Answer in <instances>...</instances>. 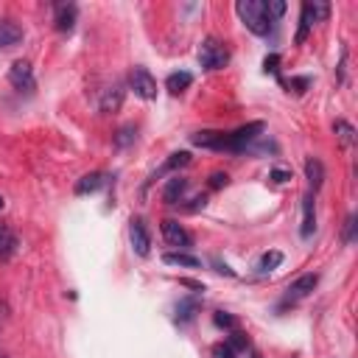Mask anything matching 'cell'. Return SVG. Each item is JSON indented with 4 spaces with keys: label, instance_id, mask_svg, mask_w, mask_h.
<instances>
[{
    "label": "cell",
    "instance_id": "obj_36",
    "mask_svg": "<svg viewBox=\"0 0 358 358\" xmlns=\"http://www.w3.org/2000/svg\"><path fill=\"white\" fill-rule=\"evenodd\" d=\"M288 87H296V92H305L308 78H291V84H288Z\"/></svg>",
    "mask_w": 358,
    "mask_h": 358
},
{
    "label": "cell",
    "instance_id": "obj_17",
    "mask_svg": "<svg viewBox=\"0 0 358 358\" xmlns=\"http://www.w3.org/2000/svg\"><path fill=\"white\" fill-rule=\"evenodd\" d=\"M103 185H106V173L92 171V173H84V176L76 182V193H78V196H87V193H95V190L103 187Z\"/></svg>",
    "mask_w": 358,
    "mask_h": 358
},
{
    "label": "cell",
    "instance_id": "obj_16",
    "mask_svg": "<svg viewBox=\"0 0 358 358\" xmlns=\"http://www.w3.org/2000/svg\"><path fill=\"white\" fill-rule=\"evenodd\" d=\"M185 190H187V179H182V176L176 173V176H171L168 185L162 187V201H165V204H179L182 196H185Z\"/></svg>",
    "mask_w": 358,
    "mask_h": 358
},
{
    "label": "cell",
    "instance_id": "obj_38",
    "mask_svg": "<svg viewBox=\"0 0 358 358\" xmlns=\"http://www.w3.org/2000/svg\"><path fill=\"white\" fill-rule=\"evenodd\" d=\"M0 358H6V355H0Z\"/></svg>",
    "mask_w": 358,
    "mask_h": 358
},
{
    "label": "cell",
    "instance_id": "obj_37",
    "mask_svg": "<svg viewBox=\"0 0 358 358\" xmlns=\"http://www.w3.org/2000/svg\"><path fill=\"white\" fill-rule=\"evenodd\" d=\"M3 207H6V199H3V196H0V210H3Z\"/></svg>",
    "mask_w": 358,
    "mask_h": 358
},
{
    "label": "cell",
    "instance_id": "obj_1",
    "mask_svg": "<svg viewBox=\"0 0 358 358\" xmlns=\"http://www.w3.org/2000/svg\"><path fill=\"white\" fill-rule=\"evenodd\" d=\"M235 11H238L241 22H243L252 34L266 36V34L271 31V22H274V20L268 17L263 0H238V3H235Z\"/></svg>",
    "mask_w": 358,
    "mask_h": 358
},
{
    "label": "cell",
    "instance_id": "obj_30",
    "mask_svg": "<svg viewBox=\"0 0 358 358\" xmlns=\"http://www.w3.org/2000/svg\"><path fill=\"white\" fill-rule=\"evenodd\" d=\"M308 6H310L313 20H324V17L330 14V6H327V3H308Z\"/></svg>",
    "mask_w": 358,
    "mask_h": 358
},
{
    "label": "cell",
    "instance_id": "obj_21",
    "mask_svg": "<svg viewBox=\"0 0 358 358\" xmlns=\"http://www.w3.org/2000/svg\"><path fill=\"white\" fill-rule=\"evenodd\" d=\"M313 14H310V6L308 3H302V11H299V28H296V45H302L305 39H308V34H310V28H313Z\"/></svg>",
    "mask_w": 358,
    "mask_h": 358
},
{
    "label": "cell",
    "instance_id": "obj_33",
    "mask_svg": "<svg viewBox=\"0 0 358 358\" xmlns=\"http://www.w3.org/2000/svg\"><path fill=\"white\" fill-rule=\"evenodd\" d=\"M229 182V176L227 173H221V171H215L213 176H210V187H224Z\"/></svg>",
    "mask_w": 358,
    "mask_h": 358
},
{
    "label": "cell",
    "instance_id": "obj_25",
    "mask_svg": "<svg viewBox=\"0 0 358 358\" xmlns=\"http://www.w3.org/2000/svg\"><path fill=\"white\" fill-rule=\"evenodd\" d=\"M355 229H358V215L355 213H350L347 215V221H344V243L350 246V243H355Z\"/></svg>",
    "mask_w": 358,
    "mask_h": 358
},
{
    "label": "cell",
    "instance_id": "obj_26",
    "mask_svg": "<svg viewBox=\"0 0 358 358\" xmlns=\"http://www.w3.org/2000/svg\"><path fill=\"white\" fill-rule=\"evenodd\" d=\"M134 137H137V129H134V126H123V129L115 134V145L123 148V145H129Z\"/></svg>",
    "mask_w": 358,
    "mask_h": 358
},
{
    "label": "cell",
    "instance_id": "obj_31",
    "mask_svg": "<svg viewBox=\"0 0 358 358\" xmlns=\"http://www.w3.org/2000/svg\"><path fill=\"white\" fill-rule=\"evenodd\" d=\"M213 358H235V350L224 341V344H215L213 347Z\"/></svg>",
    "mask_w": 358,
    "mask_h": 358
},
{
    "label": "cell",
    "instance_id": "obj_27",
    "mask_svg": "<svg viewBox=\"0 0 358 358\" xmlns=\"http://www.w3.org/2000/svg\"><path fill=\"white\" fill-rule=\"evenodd\" d=\"M227 344H229V347H232V350L238 352V350H246V347H249V338H246V336H243L241 330H232V333H229V341H227Z\"/></svg>",
    "mask_w": 358,
    "mask_h": 358
},
{
    "label": "cell",
    "instance_id": "obj_6",
    "mask_svg": "<svg viewBox=\"0 0 358 358\" xmlns=\"http://www.w3.org/2000/svg\"><path fill=\"white\" fill-rule=\"evenodd\" d=\"M319 285V274H302V277H296L288 288H285V296H282V305H294V302H299V299H305L313 288Z\"/></svg>",
    "mask_w": 358,
    "mask_h": 358
},
{
    "label": "cell",
    "instance_id": "obj_15",
    "mask_svg": "<svg viewBox=\"0 0 358 358\" xmlns=\"http://www.w3.org/2000/svg\"><path fill=\"white\" fill-rule=\"evenodd\" d=\"M20 241H17V232L8 227V224H0V263L11 260L14 252H17Z\"/></svg>",
    "mask_w": 358,
    "mask_h": 358
},
{
    "label": "cell",
    "instance_id": "obj_35",
    "mask_svg": "<svg viewBox=\"0 0 358 358\" xmlns=\"http://www.w3.org/2000/svg\"><path fill=\"white\" fill-rule=\"evenodd\" d=\"M204 204H207V196H196V199H193V204H187L185 210H187V213H196V210H199V207H204Z\"/></svg>",
    "mask_w": 358,
    "mask_h": 358
},
{
    "label": "cell",
    "instance_id": "obj_9",
    "mask_svg": "<svg viewBox=\"0 0 358 358\" xmlns=\"http://www.w3.org/2000/svg\"><path fill=\"white\" fill-rule=\"evenodd\" d=\"M129 238H131V249L145 257L151 252V238H148V229L143 224V218H131V227H129Z\"/></svg>",
    "mask_w": 358,
    "mask_h": 358
},
{
    "label": "cell",
    "instance_id": "obj_7",
    "mask_svg": "<svg viewBox=\"0 0 358 358\" xmlns=\"http://www.w3.org/2000/svg\"><path fill=\"white\" fill-rule=\"evenodd\" d=\"M162 238H165L168 246H173V249H179V252L193 243L190 232H187L179 221H173V218H165V221H162Z\"/></svg>",
    "mask_w": 358,
    "mask_h": 358
},
{
    "label": "cell",
    "instance_id": "obj_14",
    "mask_svg": "<svg viewBox=\"0 0 358 358\" xmlns=\"http://www.w3.org/2000/svg\"><path fill=\"white\" fill-rule=\"evenodd\" d=\"M22 42V28L14 20H0V50Z\"/></svg>",
    "mask_w": 358,
    "mask_h": 358
},
{
    "label": "cell",
    "instance_id": "obj_19",
    "mask_svg": "<svg viewBox=\"0 0 358 358\" xmlns=\"http://www.w3.org/2000/svg\"><path fill=\"white\" fill-rule=\"evenodd\" d=\"M187 162H190V154H187V151H176V154H171L168 162H165L159 171L151 173V182H154L157 176H162V173H173V171H179V168H185Z\"/></svg>",
    "mask_w": 358,
    "mask_h": 358
},
{
    "label": "cell",
    "instance_id": "obj_5",
    "mask_svg": "<svg viewBox=\"0 0 358 358\" xmlns=\"http://www.w3.org/2000/svg\"><path fill=\"white\" fill-rule=\"evenodd\" d=\"M8 84L14 87V90H25V92H31L34 90V67H31V62L28 59H17L11 67H8Z\"/></svg>",
    "mask_w": 358,
    "mask_h": 358
},
{
    "label": "cell",
    "instance_id": "obj_13",
    "mask_svg": "<svg viewBox=\"0 0 358 358\" xmlns=\"http://www.w3.org/2000/svg\"><path fill=\"white\" fill-rule=\"evenodd\" d=\"M305 179L310 185V193H316L324 185V165H322L319 157H308L305 159Z\"/></svg>",
    "mask_w": 358,
    "mask_h": 358
},
{
    "label": "cell",
    "instance_id": "obj_29",
    "mask_svg": "<svg viewBox=\"0 0 358 358\" xmlns=\"http://www.w3.org/2000/svg\"><path fill=\"white\" fill-rule=\"evenodd\" d=\"M213 322H215L218 327H227V330H235V319H232L229 313H224V310H218V313L213 316Z\"/></svg>",
    "mask_w": 358,
    "mask_h": 358
},
{
    "label": "cell",
    "instance_id": "obj_23",
    "mask_svg": "<svg viewBox=\"0 0 358 358\" xmlns=\"http://www.w3.org/2000/svg\"><path fill=\"white\" fill-rule=\"evenodd\" d=\"M333 131H336V137H338V143H341L344 148H352V145H355V129H352V123L336 120V123H333Z\"/></svg>",
    "mask_w": 358,
    "mask_h": 358
},
{
    "label": "cell",
    "instance_id": "obj_24",
    "mask_svg": "<svg viewBox=\"0 0 358 358\" xmlns=\"http://www.w3.org/2000/svg\"><path fill=\"white\" fill-rule=\"evenodd\" d=\"M280 263H282V252H266V255H260L257 268H260V271H271V268H277Z\"/></svg>",
    "mask_w": 358,
    "mask_h": 358
},
{
    "label": "cell",
    "instance_id": "obj_12",
    "mask_svg": "<svg viewBox=\"0 0 358 358\" xmlns=\"http://www.w3.org/2000/svg\"><path fill=\"white\" fill-rule=\"evenodd\" d=\"M76 17H78V8H76L73 3H59V6H56V14H53L56 31L70 34V31H73V25H76Z\"/></svg>",
    "mask_w": 358,
    "mask_h": 358
},
{
    "label": "cell",
    "instance_id": "obj_2",
    "mask_svg": "<svg viewBox=\"0 0 358 358\" xmlns=\"http://www.w3.org/2000/svg\"><path fill=\"white\" fill-rule=\"evenodd\" d=\"M227 62H229V48L221 39L207 36L199 45V64L204 70H221V67H227Z\"/></svg>",
    "mask_w": 358,
    "mask_h": 358
},
{
    "label": "cell",
    "instance_id": "obj_28",
    "mask_svg": "<svg viewBox=\"0 0 358 358\" xmlns=\"http://www.w3.org/2000/svg\"><path fill=\"white\" fill-rule=\"evenodd\" d=\"M266 11H268L271 20H274V17H282V14H285V3H282V0H268V3H266Z\"/></svg>",
    "mask_w": 358,
    "mask_h": 358
},
{
    "label": "cell",
    "instance_id": "obj_22",
    "mask_svg": "<svg viewBox=\"0 0 358 358\" xmlns=\"http://www.w3.org/2000/svg\"><path fill=\"white\" fill-rule=\"evenodd\" d=\"M196 313H199V299H196V296L182 299V302L176 305V322H179V324H187L190 319H196Z\"/></svg>",
    "mask_w": 358,
    "mask_h": 358
},
{
    "label": "cell",
    "instance_id": "obj_10",
    "mask_svg": "<svg viewBox=\"0 0 358 358\" xmlns=\"http://www.w3.org/2000/svg\"><path fill=\"white\" fill-rule=\"evenodd\" d=\"M123 92H126V87H123L120 81L109 84V87L101 92L98 109H101V112H117V109H120V103H123Z\"/></svg>",
    "mask_w": 358,
    "mask_h": 358
},
{
    "label": "cell",
    "instance_id": "obj_34",
    "mask_svg": "<svg viewBox=\"0 0 358 358\" xmlns=\"http://www.w3.org/2000/svg\"><path fill=\"white\" fill-rule=\"evenodd\" d=\"M271 179L282 185V182H288V179H291V171H285V168H274V171H271Z\"/></svg>",
    "mask_w": 358,
    "mask_h": 358
},
{
    "label": "cell",
    "instance_id": "obj_4",
    "mask_svg": "<svg viewBox=\"0 0 358 358\" xmlns=\"http://www.w3.org/2000/svg\"><path fill=\"white\" fill-rule=\"evenodd\" d=\"M129 87H131L134 95L143 98V101L157 98V78H154L145 67H134V70L129 73Z\"/></svg>",
    "mask_w": 358,
    "mask_h": 358
},
{
    "label": "cell",
    "instance_id": "obj_8",
    "mask_svg": "<svg viewBox=\"0 0 358 358\" xmlns=\"http://www.w3.org/2000/svg\"><path fill=\"white\" fill-rule=\"evenodd\" d=\"M313 232H316V201H313V193L308 190V193L302 196V224H299V235L308 241V238H313Z\"/></svg>",
    "mask_w": 358,
    "mask_h": 358
},
{
    "label": "cell",
    "instance_id": "obj_3",
    "mask_svg": "<svg viewBox=\"0 0 358 358\" xmlns=\"http://www.w3.org/2000/svg\"><path fill=\"white\" fill-rule=\"evenodd\" d=\"M263 123L260 120H252V123H246V126H241V129H235V131H227V143H224V151H229V154H243L260 134H263Z\"/></svg>",
    "mask_w": 358,
    "mask_h": 358
},
{
    "label": "cell",
    "instance_id": "obj_18",
    "mask_svg": "<svg viewBox=\"0 0 358 358\" xmlns=\"http://www.w3.org/2000/svg\"><path fill=\"white\" fill-rule=\"evenodd\" d=\"M193 84V76L187 73V70H179V73H171L168 78H165V90L171 92V95H179V92H185L187 87Z\"/></svg>",
    "mask_w": 358,
    "mask_h": 358
},
{
    "label": "cell",
    "instance_id": "obj_11",
    "mask_svg": "<svg viewBox=\"0 0 358 358\" xmlns=\"http://www.w3.org/2000/svg\"><path fill=\"white\" fill-rule=\"evenodd\" d=\"M190 140H193V145H199V148L224 151V143H227V131H213V129H204V131H196Z\"/></svg>",
    "mask_w": 358,
    "mask_h": 358
},
{
    "label": "cell",
    "instance_id": "obj_32",
    "mask_svg": "<svg viewBox=\"0 0 358 358\" xmlns=\"http://www.w3.org/2000/svg\"><path fill=\"white\" fill-rule=\"evenodd\" d=\"M277 64H280V56H277V53H271V56L263 59V70H266V73H277V70H280Z\"/></svg>",
    "mask_w": 358,
    "mask_h": 358
},
{
    "label": "cell",
    "instance_id": "obj_20",
    "mask_svg": "<svg viewBox=\"0 0 358 358\" xmlns=\"http://www.w3.org/2000/svg\"><path fill=\"white\" fill-rule=\"evenodd\" d=\"M162 263H168V266H185V268H199L201 266V260L199 257H193V255H187V252H165L162 255Z\"/></svg>",
    "mask_w": 358,
    "mask_h": 358
}]
</instances>
